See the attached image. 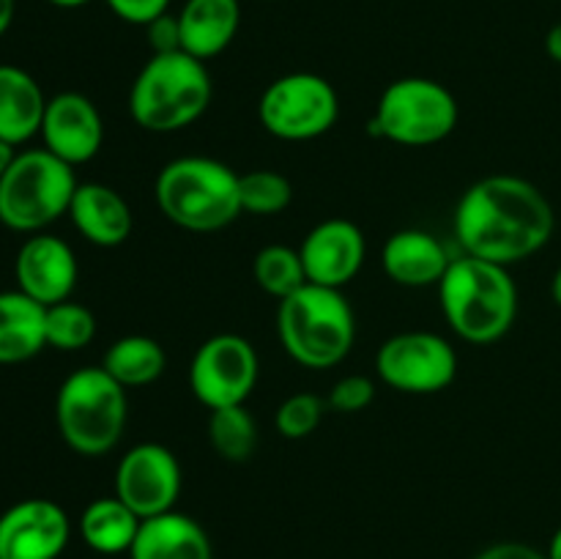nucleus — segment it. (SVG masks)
Returning a JSON list of instances; mask_svg holds the SVG:
<instances>
[{
	"label": "nucleus",
	"instance_id": "1",
	"mask_svg": "<svg viewBox=\"0 0 561 559\" xmlns=\"http://www.w3.org/2000/svg\"><path fill=\"white\" fill-rule=\"evenodd\" d=\"M553 217L546 192L513 173L485 175L460 195L453 228L463 255L515 266L551 241Z\"/></svg>",
	"mask_w": 561,
	"mask_h": 559
},
{
	"label": "nucleus",
	"instance_id": "2",
	"mask_svg": "<svg viewBox=\"0 0 561 559\" xmlns=\"http://www.w3.org/2000/svg\"><path fill=\"white\" fill-rule=\"evenodd\" d=\"M438 299L449 329L474 345L502 340L518 316V288L510 269L463 252L438 283Z\"/></svg>",
	"mask_w": 561,
	"mask_h": 559
},
{
	"label": "nucleus",
	"instance_id": "3",
	"mask_svg": "<svg viewBox=\"0 0 561 559\" xmlns=\"http://www.w3.org/2000/svg\"><path fill=\"white\" fill-rule=\"evenodd\" d=\"M157 206L190 233H214L241 217L239 173L211 157H179L157 175Z\"/></svg>",
	"mask_w": 561,
	"mask_h": 559
},
{
	"label": "nucleus",
	"instance_id": "4",
	"mask_svg": "<svg viewBox=\"0 0 561 559\" xmlns=\"http://www.w3.org/2000/svg\"><path fill=\"white\" fill-rule=\"evenodd\" d=\"M214 82L206 60L179 53L151 55L129 91V113L140 129L170 135L195 124L208 110Z\"/></svg>",
	"mask_w": 561,
	"mask_h": 559
},
{
	"label": "nucleus",
	"instance_id": "5",
	"mask_svg": "<svg viewBox=\"0 0 561 559\" xmlns=\"http://www.w3.org/2000/svg\"><path fill=\"white\" fill-rule=\"evenodd\" d=\"M277 334L290 360L310 370H327L354 349L356 318L343 290L307 283L279 301Z\"/></svg>",
	"mask_w": 561,
	"mask_h": 559
},
{
	"label": "nucleus",
	"instance_id": "6",
	"mask_svg": "<svg viewBox=\"0 0 561 559\" xmlns=\"http://www.w3.org/2000/svg\"><path fill=\"white\" fill-rule=\"evenodd\" d=\"M126 420V389L102 365L80 367L60 384L55 398V422L66 447L77 455H107L124 436Z\"/></svg>",
	"mask_w": 561,
	"mask_h": 559
},
{
	"label": "nucleus",
	"instance_id": "7",
	"mask_svg": "<svg viewBox=\"0 0 561 559\" xmlns=\"http://www.w3.org/2000/svg\"><path fill=\"white\" fill-rule=\"evenodd\" d=\"M80 181L75 168L47 148L16 151L0 179V223L16 233H44V228L69 214Z\"/></svg>",
	"mask_w": 561,
	"mask_h": 559
},
{
	"label": "nucleus",
	"instance_id": "8",
	"mask_svg": "<svg viewBox=\"0 0 561 559\" xmlns=\"http://www.w3.org/2000/svg\"><path fill=\"white\" fill-rule=\"evenodd\" d=\"M460 118L455 93L431 77H400L383 88L367 132L405 148L447 140Z\"/></svg>",
	"mask_w": 561,
	"mask_h": 559
},
{
	"label": "nucleus",
	"instance_id": "9",
	"mask_svg": "<svg viewBox=\"0 0 561 559\" xmlns=\"http://www.w3.org/2000/svg\"><path fill=\"white\" fill-rule=\"evenodd\" d=\"M263 129L285 142L323 137L340 118V96L332 82L312 71H290L268 82L257 102Z\"/></svg>",
	"mask_w": 561,
	"mask_h": 559
},
{
	"label": "nucleus",
	"instance_id": "10",
	"mask_svg": "<svg viewBox=\"0 0 561 559\" xmlns=\"http://www.w3.org/2000/svg\"><path fill=\"white\" fill-rule=\"evenodd\" d=\"M376 370L398 392L436 395L458 376V351L436 332H400L381 343Z\"/></svg>",
	"mask_w": 561,
	"mask_h": 559
},
{
	"label": "nucleus",
	"instance_id": "11",
	"mask_svg": "<svg viewBox=\"0 0 561 559\" xmlns=\"http://www.w3.org/2000/svg\"><path fill=\"white\" fill-rule=\"evenodd\" d=\"M261 376L255 345L241 334H214L190 362V389L208 411L244 406Z\"/></svg>",
	"mask_w": 561,
	"mask_h": 559
},
{
	"label": "nucleus",
	"instance_id": "12",
	"mask_svg": "<svg viewBox=\"0 0 561 559\" xmlns=\"http://www.w3.org/2000/svg\"><path fill=\"white\" fill-rule=\"evenodd\" d=\"M181 464L164 444H135L115 469V497L142 521L175 510L181 497Z\"/></svg>",
	"mask_w": 561,
	"mask_h": 559
},
{
	"label": "nucleus",
	"instance_id": "13",
	"mask_svg": "<svg viewBox=\"0 0 561 559\" xmlns=\"http://www.w3.org/2000/svg\"><path fill=\"white\" fill-rule=\"evenodd\" d=\"M71 521L53 499H22L0 515V559H58Z\"/></svg>",
	"mask_w": 561,
	"mask_h": 559
},
{
	"label": "nucleus",
	"instance_id": "14",
	"mask_svg": "<svg viewBox=\"0 0 561 559\" xmlns=\"http://www.w3.org/2000/svg\"><path fill=\"white\" fill-rule=\"evenodd\" d=\"M38 135L49 153L77 168V164L91 162L102 151L104 121L96 104L85 93L64 91L47 99Z\"/></svg>",
	"mask_w": 561,
	"mask_h": 559
},
{
	"label": "nucleus",
	"instance_id": "15",
	"mask_svg": "<svg viewBox=\"0 0 561 559\" xmlns=\"http://www.w3.org/2000/svg\"><path fill=\"white\" fill-rule=\"evenodd\" d=\"M307 283L343 290L359 274L367 255L365 233L356 223L343 217L323 219L299 247Z\"/></svg>",
	"mask_w": 561,
	"mask_h": 559
},
{
	"label": "nucleus",
	"instance_id": "16",
	"mask_svg": "<svg viewBox=\"0 0 561 559\" xmlns=\"http://www.w3.org/2000/svg\"><path fill=\"white\" fill-rule=\"evenodd\" d=\"M77 274H80V266H77L75 250L60 236L33 233L22 241L16 252V288L44 307L71 299Z\"/></svg>",
	"mask_w": 561,
	"mask_h": 559
},
{
	"label": "nucleus",
	"instance_id": "17",
	"mask_svg": "<svg viewBox=\"0 0 561 559\" xmlns=\"http://www.w3.org/2000/svg\"><path fill=\"white\" fill-rule=\"evenodd\" d=\"M453 261L455 255H449L447 244L422 228L398 230L381 247L383 274L403 288L438 285Z\"/></svg>",
	"mask_w": 561,
	"mask_h": 559
},
{
	"label": "nucleus",
	"instance_id": "18",
	"mask_svg": "<svg viewBox=\"0 0 561 559\" xmlns=\"http://www.w3.org/2000/svg\"><path fill=\"white\" fill-rule=\"evenodd\" d=\"M69 217L77 233L96 247H121L135 228V214L126 197L99 181L77 184Z\"/></svg>",
	"mask_w": 561,
	"mask_h": 559
},
{
	"label": "nucleus",
	"instance_id": "19",
	"mask_svg": "<svg viewBox=\"0 0 561 559\" xmlns=\"http://www.w3.org/2000/svg\"><path fill=\"white\" fill-rule=\"evenodd\" d=\"M181 49L197 60H211L233 44L241 27L239 0H186L179 14Z\"/></svg>",
	"mask_w": 561,
	"mask_h": 559
},
{
	"label": "nucleus",
	"instance_id": "20",
	"mask_svg": "<svg viewBox=\"0 0 561 559\" xmlns=\"http://www.w3.org/2000/svg\"><path fill=\"white\" fill-rule=\"evenodd\" d=\"M129 559H214V548L195 518L170 510L142 521Z\"/></svg>",
	"mask_w": 561,
	"mask_h": 559
},
{
	"label": "nucleus",
	"instance_id": "21",
	"mask_svg": "<svg viewBox=\"0 0 561 559\" xmlns=\"http://www.w3.org/2000/svg\"><path fill=\"white\" fill-rule=\"evenodd\" d=\"M47 96L36 77L20 66L0 64V140L22 146L42 132Z\"/></svg>",
	"mask_w": 561,
	"mask_h": 559
},
{
	"label": "nucleus",
	"instance_id": "22",
	"mask_svg": "<svg viewBox=\"0 0 561 559\" xmlns=\"http://www.w3.org/2000/svg\"><path fill=\"white\" fill-rule=\"evenodd\" d=\"M44 316L47 307L20 288L0 294V365H20L47 349Z\"/></svg>",
	"mask_w": 561,
	"mask_h": 559
},
{
	"label": "nucleus",
	"instance_id": "23",
	"mask_svg": "<svg viewBox=\"0 0 561 559\" xmlns=\"http://www.w3.org/2000/svg\"><path fill=\"white\" fill-rule=\"evenodd\" d=\"M142 518L135 510L126 507L118 497L93 499L80 515V535L91 551L115 557V554H129Z\"/></svg>",
	"mask_w": 561,
	"mask_h": 559
},
{
	"label": "nucleus",
	"instance_id": "24",
	"mask_svg": "<svg viewBox=\"0 0 561 559\" xmlns=\"http://www.w3.org/2000/svg\"><path fill=\"white\" fill-rule=\"evenodd\" d=\"M102 367L124 389L148 387L164 373L168 354L148 334H126V338H118L104 351Z\"/></svg>",
	"mask_w": 561,
	"mask_h": 559
},
{
	"label": "nucleus",
	"instance_id": "25",
	"mask_svg": "<svg viewBox=\"0 0 561 559\" xmlns=\"http://www.w3.org/2000/svg\"><path fill=\"white\" fill-rule=\"evenodd\" d=\"M208 442L230 464H244L257 447V425L247 406H228L208 414Z\"/></svg>",
	"mask_w": 561,
	"mask_h": 559
},
{
	"label": "nucleus",
	"instance_id": "26",
	"mask_svg": "<svg viewBox=\"0 0 561 559\" xmlns=\"http://www.w3.org/2000/svg\"><path fill=\"white\" fill-rule=\"evenodd\" d=\"M252 277H255L257 288L266 290L274 299H288L290 294L307 285L305 263H301L299 250L285 244H268L257 250L255 261H252Z\"/></svg>",
	"mask_w": 561,
	"mask_h": 559
},
{
	"label": "nucleus",
	"instance_id": "27",
	"mask_svg": "<svg viewBox=\"0 0 561 559\" xmlns=\"http://www.w3.org/2000/svg\"><path fill=\"white\" fill-rule=\"evenodd\" d=\"M44 332H47V349L80 351L96 338V318L85 305L66 299L47 307Z\"/></svg>",
	"mask_w": 561,
	"mask_h": 559
},
{
	"label": "nucleus",
	"instance_id": "28",
	"mask_svg": "<svg viewBox=\"0 0 561 559\" xmlns=\"http://www.w3.org/2000/svg\"><path fill=\"white\" fill-rule=\"evenodd\" d=\"M239 197L241 212L255 214V217H274L283 214L294 201V186L277 170H250L239 175Z\"/></svg>",
	"mask_w": 561,
	"mask_h": 559
},
{
	"label": "nucleus",
	"instance_id": "29",
	"mask_svg": "<svg viewBox=\"0 0 561 559\" xmlns=\"http://www.w3.org/2000/svg\"><path fill=\"white\" fill-rule=\"evenodd\" d=\"M323 411H327V403H323L318 395L312 392H296L288 395L283 403L274 411V427L283 438L288 442H301V438L312 436L318 431L323 420Z\"/></svg>",
	"mask_w": 561,
	"mask_h": 559
},
{
	"label": "nucleus",
	"instance_id": "30",
	"mask_svg": "<svg viewBox=\"0 0 561 559\" xmlns=\"http://www.w3.org/2000/svg\"><path fill=\"white\" fill-rule=\"evenodd\" d=\"M373 400H376V384L367 376L354 373V376H343L334 384L327 406L332 411H337V414H359Z\"/></svg>",
	"mask_w": 561,
	"mask_h": 559
},
{
	"label": "nucleus",
	"instance_id": "31",
	"mask_svg": "<svg viewBox=\"0 0 561 559\" xmlns=\"http://www.w3.org/2000/svg\"><path fill=\"white\" fill-rule=\"evenodd\" d=\"M110 5L118 20L129 22V25H151L157 16L168 14L170 9V0H104Z\"/></svg>",
	"mask_w": 561,
	"mask_h": 559
},
{
	"label": "nucleus",
	"instance_id": "32",
	"mask_svg": "<svg viewBox=\"0 0 561 559\" xmlns=\"http://www.w3.org/2000/svg\"><path fill=\"white\" fill-rule=\"evenodd\" d=\"M148 47L151 55H164V53H179L181 49V31H179V16L175 14H162L146 25Z\"/></svg>",
	"mask_w": 561,
	"mask_h": 559
},
{
	"label": "nucleus",
	"instance_id": "33",
	"mask_svg": "<svg viewBox=\"0 0 561 559\" xmlns=\"http://www.w3.org/2000/svg\"><path fill=\"white\" fill-rule=\"evenodd\" d=\"M474 559H548V554L540 551V548L529 546V543L504 540V543H493V546L482 548Z\"/></svg>",
	"mask_w": 561,
	"mask_h": 559
},
{
	"label": "nucleus",
	"instance_id": "34",
	"mask_svg": "<svg viewBox=\"0 0 561 559\" xmlns=\"http://www.w3.org/2000/svg\"><path fill=\"white\" fill-rule=\"evenodd\" d=\"M546 53H548V58L557 60V64L561 66V22H557V25H553L551 31H548Z\"/></svg>",
	"mask_w": 561,
	"mask_h": 559
},
{
	"label": "nucleus",
	"instance_id": "35",
	"mask_svg": "<svg viewBox=\"0 0 561 559\" xmlns=\"http://www.w3.org/2000/svg\"><path fill=\"white\" fill-rule=\"evenodd\" d=\"M14 11H16V0H0V38L5 36V31L14 22Z\"/></svg>",
	"mask_w": 561,
	"mask_h": 559
},
{
	"label": "nucleus",
	"instance_id": "36",
	"mask_svg": "<svg viewBox=\"0 0 561 559\" xmlns=\"http://www.w3.org/2000/svg\"><path fill=\"white\" fill-rule=\"evenodd\" d=\"M14 157H16V148L11 146V142L0 140V179H3L5 170L11 168V162H14Z\"/></svg>",
	"mask_w": 561,
	"mask_h": 559
},
{
	"label": "nucleus",
	"instance_id": "37",
	"mask_svg": "<svg viewBox=\"0 0 561 559\" xmlns=\"http://www.w3.org/2000/svg\"><path fill=\"white\" fill-rule=\"evenodd\" d=\"M548 559H561V526L557 532H553L551 543H548Z\"/></svg>",
	"mask_w": 561,
	"mask_h": 559
},
{
	"label": "nucleus",
	"instance_id": "38",
	"mask_svg": "<svg viewBox=\"0 0 561 559\" xmlns=\"http://www.w3.org/2000/svg\"><path fill=\"white\" fill-rule=\"evenodd\" d=\"M47 3L58 5V9H82V5H88L91 0H47Z\"/></svg>",
	"mask_w": 561,
	"mask_h": 559
},
{
	"label": "nucleus",
	"instance_id": "39",
	"mask_svg": "<svg viewBox=\"0 0 561 559\" xmlns=\"http://www.w3.org/2000/svg\"><path fill=\"white\" fill-rule=\"evenodd\" d=\"M551 296L553 301H557V307H561V266L557 269V274H553L551 280Z\"/></svg>",
	"mask_w": 561,
	"mask_h": 559
}]
</instances>
